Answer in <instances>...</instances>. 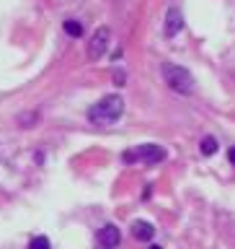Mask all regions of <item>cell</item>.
I'll list each match as a JSON object with an SVG mask.
<instances>
[{
    "label": "cell",
    "instance_id": "cell-5",
    "mask_svg": "<svg viewBox=\"0 0 235 249\" xmlns=\"http://www.w3.org/2000/svg\"><path fill=\"white\" fill-rule=\"evenodd\" d=\"M184 26V13H181V8H176V5H171L168 11H166V23H163V31H166V36H176L178 31H181Z\"/></svg>",
    "mask_w": 235,
    "mask_h": 249
},
{
    "label": "cell",
    "instance_id": "cell-1",
    "mask_svg": "<svg viewBox=\"0 0 235 249\" xmlns=\"http://www.w3.org/2000/svg\"><path fill=\"white\" fill-rule=\"evenodd\" d=\"M124 114V99L119 93H109L88 109V120L93 124H111Z\"/></svg>",
    "mask_w": 235,
    "mask_h": 249
},
{
    "label": "cell",
    "instance_id": "cell-6",
    "mask_svg": "<svg viewBox=\"0 0 235 249\" xmlns=\"http://www.w3.org/2000/svg\"><path fill=\"white\" fill-rule=\"evenodd\" d=\"M119 241H122V233H119V229H116L114 223H106L104 229L98 231V244L104 249H116Z\"/></svg>",
    "mask_w": 235,
    "mask_h": 249
},
{
    "label": "cell",
    "instance_id": "cell-3",
    "mask_svg": "<svg viewBox=\"0 0 235 249\" xmlns=\"http://www.w3.org/2000/svg\"><path fill=\"white\" fill-rule=\"evenodd\" d=\"M122 159L127 161V163L142 161V163H147V166H153V163H160L163 159H166V148L155 145V143H145V145H137L135 151H127Z\"/></svg>",
    "mask_w": 235,
    "mask_h": 249
},
{
    "label": "cell",
    "instance_id": "cell-11",
    "mask_svg": "<svg viewBox=\"0 0 235 249\" xmlns=\"http://www.w3.org/2000/svg\"><path fill=\"white\" fill-rule=\"evenodd\" d=\"M124 81H127V73H124V70H116V73H114V83L124 86Z\"/></svg>",
    "mask_w": 235,
    "mask_h": 249
},
{
    "label": "cell",
    "instance_id": "cell-12",
    "mask_svg": "<svg viewBox=\"0 0 235 249\" xmlns=\"http://www.w3.org/2000/svg\"><path fill=\"white\" fill-rule=\"evenodd\" d=\"M228 159H230V163L235 166V148H230V151H228Z\"/></svg>",
    "mask_w": 235,
    "mask_h": 249
},
{
    "label": "cell",
    "instance_id": "cell-7",
    "mask_svg": "<svg viewBox=\"0 0 235 249\" xmlns=\"http://www.w3.org/2000/svg\"><path fill=\"white\" fill-rule=\"evenodd\" d=\"M132 236H135L137 241H150V239L155 236L153 223H147V221H135V223H132Z\"/></svg>",
    "mask_w": 235,
    "mask_h": 249
},
{
    "label": "cell",
    "instance_id": "cell-4",
    "mask_svg": "<svg viewBox=\"0 0 235 249\" xmlns=\"http://www.w3.org/2000/svg\"><path fill=\"white\" fill-rule=\"evenodd\" d=\"M111 44V29L109 26H98L93 31L91 42H88V60H101Z\"/></svg>",
    "mask_w": 235,
    "mask_h": 249
},
{
    "label": "cell",
    "instance_id": "cell-10",
    "mask_svg": "<svg viewBox=\"0 0 235 249\" xmlns=\"http://www.w3.org/2000/svg\"><path fill=\"white\" fill-rule=\"evenodd\" d=\"M29 249H49V239L47 236H34L29 241Z\"/></svg>",
    "mask_w": 235,
    "mask_h": 249
},
{
    "label": "cell",
    "instance_id": "cell-8",
    "mask_svg": "<svg viewBox=\"0 0 235 249\" xmlns=\"http://www.w3.org/2000/svg\"><path fill=\"white\" fill-rule=\"evenodd\" d=\"M199 151H202V156H215V153H217V140H215L212 135L202 138V143H199Z\"/></svg>",
    "mask_w": 235,
    "mask_h": 249
},
{
    "label": "cell",
    "instance_id": "cell-2",
    "mask_svg": "<svg viewBox=\"0 0 235 249\" xmlns=\"http://www.w3.org/2000/svg\"><path fill=\"white\" fill-rule=\"evenodd\" d=\"M160 73H163V81L168 83L171 91L181 93V96H189V93H194V75H191L186 68L176 65V62H163V65H160Z\"/></svg>",
    "mask_w": 235,
    "mask_h": 249
},
{
    "label": "cell",
    "instance_id": "cell-9",
    "mask_svg": "<svg viewBox=\"0 0 235 249\" xmlns=\"http://www.w3.org/2000/svg\"><path fill=\"white\" fill-rule=\"evenodd\" d=\"M65 31H67L70 36L78 39V36H83V23L75 21V18H67V21H65Z\"/></svg>",
    "mask_w": 235,
    "mask_h": 249
},
{
    "label": "cell",
    "instance_id": "cell-13",
    "mask_svg": "<svg viewBox=\"0 0 235 249\" xmlns=\"http://www.w3.org/2000/svg\"><path fill=\"white\" fill-rule=\"evenodd\" d=\"M150 249H163V247H158V244H155V247H150Z\"/></svg>",
    "mask_w": 235,
    "mask_h": 249
}]
</instances>
